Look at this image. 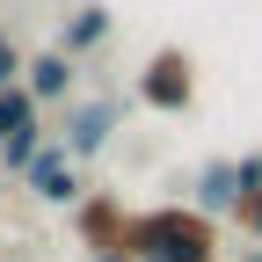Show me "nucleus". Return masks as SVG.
I'll return each mask as SVG.
<instances>
[{"mask_svg":"<svg viewBox=\"0 0 262 262\" xmlns=\"http://www.w3.org/2000/svg\"><path fill=\"white\" fill-rule=\"evenodd\" d=\"M22 66H29V51L0 29V88H22Z\"/></svg>","mask_w":262,"mask_h":262,"instance_id":"9b49d317","label":"nucleus"},{"mask_svg":"<svg viewBox=\"0 0 262 262\" xmlns=\"http://www.w3.org/2000/svg\"><path fill=\"white\" fill-rule=\"evenodd\" d=\"M117 131H124V102H117V95H73V102L58 110L51 139H58V146L88 168L95 153H110V139H117Z\"/></svg>","mask_w":262,"mask_h":262,"instance_id":"f03ea898","label":"nucleus"},{"mask_svg":"<svg viewBox=\"0 0 262 262\" xmlns=\"http://www.w3.org/2000/svg\"><path fill=\"white\" fill-rule=\"evenodd\" d=\"M241 262H262V248H241Z\"/></svg>","mask_w":262,"mask_h":262,"instance_id":"ddd939ff","label":"nucleus"},{"mask_svg":"<svg viewBox=\"0 0 262 262\" xmlns=\"http://www.w3.org/2000/svg\"><path fill=\"white\" fill-rule=\"evenodd\" d=\"M110 29H117V15L102 8V0H80V8L66 15V22H58V51H66V58L80 66L88 51H102V44H110Z\"/></svg>","mask_w":262,"mask_h":262,"instance_id":"1a4fd4ad","label":"nucleus"},{"mask_svg":"<svg viewBox=\"0 0 262 262\" xmlns=\"http://www.w3.org/2000/svg\"><path fill=\"white\" fill-rule=\"evenodd\" d=\"M139 102H146L153 117H182V110L196 102V58H189L182 44H160V51L139 66Z\"/></svg>","mask_w":262,"mask_h":262,"instance_id":"7ed1b4c3","label":"nucleus"},{"mask_svg":"<svg viewBox=\"0 0 262 262\" xmlns=\"http://www.w3.org/2000/svg\"><path fill=\"white\" fill-rule=\"evenodd\" d=\"M73 58H66L58 44L51 51H37V58H29L22 66V88H29V102H37V110H58V102H73Z\"/></svg>","mask_w":262,"mask_h":262,"instance_id":"6e6552de","label":"nucleus"},{"mask_svg":"<svg viewBox=\"0 0 262 262\" xmlns=\"http://www.w3.org/2000/svg\"><path fill=\"white\" fill-rule=\"evenodd\" d=\"M73 226H80V241L95 255H110V248L131 241V211L117 204V196H80V204H73Z\"/></svg>","mask_w":262,"mask_h":262,"instance_id":"0eeeda50","label":"nucleus"},{"mask_svg":"<svg viewBox=\"0 0 262 262\" xmlns=\"http://www.w3.org/2000/svg\"><path fill=\"white\" fill-rule=\"evenodd\" d=\"M88 262H131V248H110V255H88Z\"/></svg>","mask_w":262,"mask_h":262,"instance_id":"f8f14e48","label":"nucleus"},{"mask_svg":"<svg viewBox=\"0 0 262 262\" xmlns=\"http://www.w3.org/2000/svg\"><path fill=\"white\" fill-rule=\"evenodd\" d=\"M131 262H219V226L189 204H153L131 211Z\"/></svg>","mask_w":262,"mask_h":262,"instance_id":"f257e3e1","label":"nucleus"},{"mask_svg":"<svg viewBox=\"0 0 262 262\" xmlns=\"http://www.w3.org/2000/svg\"><path fill=\"white\" fill-rule=\"evenodd\" d=\"M233 168H241V211H233V226L248 241H262V153H241Z\"/></svg>","mask_w":262,"mask_h":262,"instance_id":"9d476101","label":"nucleus"},{"mask_svg":"<svg viewBox=\"0 0 262 262\" xmlns=\"http://www.w3.org/2000/svg\"><path fill=\"white\" fill-rule=\"evenodd\" d=\"M44 139H51V124H44L37 102H29V88H0V168L29 175V160L44 153Z\"/></svg>","mask_w":262,"mask_h":262,"instance_id":"20e7f679","label":"nucleus"},{"mask_svg":"<svg viewBox=\"0 0 262 262\" xmlns=\"http://www.w3.org/2000/svg\"><path fill=\"white\" fill-rule=\"evenodd\" d=\"M189 211H204L211 226L241 211V168H233V160H204V168H196V182H189Z\"/></svg>","mask_w":262,"mask_h":262,"instance_id":"423d86ee","label":"nucleus"},{"mask_svg":"<svg viewBox=\"0 0 262 262\" xmlns=\"http://www.w3.org/2000/svg\"><path fill=\"white\" fill-rule=\"evenodd\" d=\"M29 196H37V204H51V211H73L80 204V196H88V182H80V160L73 153H66L58 139H44V153L37 160H29Z\"/></svg>","mask_w":262,"mask_h":262,"instance_id":"39448f33","label":"nucleus"}]
</instances>
